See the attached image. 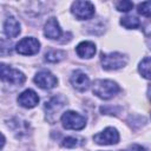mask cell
I'll return each mask as SVG.
<instances>
[{
	"label": "cell",
	"mask_w": 151,
	"mask_h": 151,
	"mask_svg": "<svg viewBox=\"0 0 151 151\" xmlns=\"http://www.w3.org/2000/svg\"><path fill=\"white\" fill-rule=\"evenodd\" d=\"M120 91L119 85L109 79H97L92 85V92L100 99L107 100L113 98Z\"/></svg>",
	"instance_id": "1"
},
{
	"label": "cell",
	"mask_w": 151,
	"mask_h": 151,
	"mask_svg": "<svg viewBox=\"0 0 151 151\" xmlns=\"http://www.w3.org/2000/svg\"><path fill=\"white\" fill-rule=\"evenodd\" d=\"M127 57L119 52H111V53H103L100 61L101 66L106 71L119 70L127 64Z\"/></svg>",
	"instance_id": "2"
},
{
	"label": "cell",
	"mask_w": 151,
	"mask_h": 151,
	"mask_svg": "<svg viewBox=\"0 0 151 151\" xmlns=\"http://www.w3.org/2000/svg\"><path fill=\"white\" fill-rule=\"evenodd\" d=\"M61 124L67 130H81L86 125V118L76 111H66L61 116Z\"/></svg>",
	"instance_id": "3"
},
{
	"label": "cell",
	"mask_w": 151,
	"mask_h": 151,
	"mask_svg": "<svg viewBox=\"0 0 151 151\" xmlns=\"http://www.w3.org/2000/svg\"><path fill=\"white\" fill-rule=\"evenodd\" d=\"M71 12L78 20H87L94 15V6L90 1H74L71 6Z\"/></svg>",
	"instance_id": "4"
},
{
	"label": "cell",
	"mask_w": 151,
	"mask_h": 151,
	"mask_svg": "<svg viewBox=\"0 0 151 151\" xmlns=\"http://www.w3.org/2000/svg\"><path fill=\"white\" fill-rule=\"evenodd\" d=\"M0 74H1V79L4 81H7V83L14 84V85H21L26 80V76L21 71L12 68L5 64H1V66H0Z\"/></svg>",
	"instance_id": "5"
},
{
	"label": "cell",
	"mask_w": 151,
	"mask_h": 151,
	"mask_svg": "<svg viewBox=\"0 0 151 151\" xmlns=\"http://www.w3.org/2000/svg\"><path fill=\"white\" fill-rule=\"evenodd\" d=\"M40 50V42L33 37H26L15 45V51L22 55H33Z\"/></svg>",
	"instance_id": "6"
},
{
	"label": "cell",
	"mask_w": 151,
	"mask_h": 151,
	"mask_svg": "<svg viewBox=\"0 0 151 151\" xmlns=\"http://www.w3.org/2000/svg\"><path fill=\"white\" fill-rule=\"evenodd\" d=\"M119 132L114 127H106L93 136V140L99 145H113L119 142Z\"/></svg>",
	"instance_id": "7"
},
{
	"label": "cell",
	"mask_w": 151,
	"mask_h": 151,
	"mask_svg": "<svg viewBox=\"0 0 151 151\" xmlns=\"http://www.w3.org/2000/svg\"><path fill=\"white\" fill-rule=\"evenodd\" d=\"M34 83L42 90H51L53 87L57 86L58 84V79L57 77L51 73L47 70H42L39 71L35 76H34Z\"/></svg>",
	"instance_id": "8"
},
{
	"label": "cell",
	"mask_w": 151,
	"mask_h": 151,
	"mask_svg": "<svg viewBox=\"0 0 151 151\" xmlns=\"http://www.w3.org/2000/svg\"><path fill=\"white\" fill-rule=\"evenodd\" d=\"M66 104V99L61 96L58 97H53L51 98L48 101H46L45 104V111H46V118L53 123L55 119V116L58 114V112L64 107V105Z\"/></svg>",
	"instance_id": "9"
},
{
	"label": "cell",
	"mask_w": 151,
	"mask_h": 151,
	"mask_svg": "<svg viewBox=\"0 0 151 151\" xmlns=\"http://www.w3.org/2000/svg\"><path fill=\"white\" fill-rule=\"evenodd\" d=\"M70 81H71L72 86L80 92L86 91L90 86V79H88L87 74L80 70H76L72 72L71 77H70Z\"/></svg>",
	"instance_id": "10"
},
{
	"label": "cell",
	"mask_w": 151,
	"mask_h": 151,
	"mask_svg": "<svg viewBox=\"0 0 151 151\" xmlns=\"http://www.w3.org/2000/svg\"><path fill=\"white\" fill-rule=\"evenodd\" d=\"M18 103L20 104V106L25 107V109H33L34 106L38 105L39 103V97L38 94L28 88V90H25L24 92H21L18 97Z\"/></svg>",
	"instance_id": "11"
},
{
	"label": "cell",
	"mask_w": 151,
	"mask_h": 151,
	"mask_svg": "<svg viewBox=\"0 0 151 151\" xmlns=\"http://www.w3.org/2000/svg\"><path fill=\"white\" fill-rule=\"evenodd\" d=\"M44 34L46 38L52 39V40H57L60 38L61 35V28L60 25L58 22V20L55 18H50L44 26Z\"/></svg>",
	"instance_id": "12"
},
{
	"label": "cell",
	"mask_w": 151,
	"mask_h": 151,
	"mask_svg": "<svg viewBox=\"0 0 151 151\" xmlns=\"http://www.w3.org/2000/svg\"><path fill=\"white\" fill-rule=\"evenodd\" d=\"M4 32L8 38L18 37L19 33H20V24H19V21L12 15L7 17L5 22H4Z\"/></svg>",
	"instance_id": "13"
},
{
	"label": "cell",
	"mask_w": 151,
	"mask_h": 151,
	"mask_svg": "<svg viewBox=\"0 0 151 151\" xmlns=\"http://www.w3.org/2000/svg\"><path fill=\"white\" fill-rule=\"evenodd\" d=\"M96 45L92 41H81L80 44L77 45L76 52L80 58L84 59H90L96 54Z\"/></svg>",
	"instance_id": "14"
},
{
	"label": "cell",
	"mask_w": 151,
	"mask_h": 151,
	"mask_svg": "<svg viewBox=\"0 0 151 151\" xmlns=\"http://www.w3.org/2000/svg\"><path fill=\"white\" fill-rule=\"evenodd\" d=\"M138 71L142 74V77L151 80V57H146L139 63Z\"/></svg>",
	"instance_id": "15"
},
{
	"label": "cell",
	"mask_w": 151,
	"mask_h": 151,
	"mask_svg": "<svg viewBox=\"0 0 151 151\" xmlns=\"http://www.w3.org/2000/svg\"><path fill=\"white\" fill-rule=\"evenodd\" d=\"M120 25H123L125 28L127 29H134V28H138L140 26V21L137 17H133V15H127V17H124L122 18L120 20Z\"/></svg>",
	"instance_id": "16"
},
{
	"label": "cell",
	"mask_w": 151,
	"mask_h": 151,
	"mask_svg": "<svg viewBox=\"0 0 151 151\" xmlns=\"http://www.w3.org/2000/svg\"><path fill=\"white\" fill-rule=\"evenodd\" d=\"M66 53L64 51H60V50H52V51H48L46 54H45V59L50 63H58L60 60H63L65 58Z\"/></svg>",
	"instance_id": "17"
},
{
	"label": "cell",
	"mask_w": 151,
	"mask_h": 151,
	"mask_svg": "<svg viewBox=\"0 0 151 151\" xmlns=\"http://www.w3.org/2000/svg\"><path fill=\"white\" fill-rule=\"evenodd\" d=\"M117 11L119 12H129L133 8V2L129 1V0H120V1H117L114 4Z\"/></svg>",
	"instance_id": "18"
},
{
	"label": "cell",
	"mask_w": 151,
	"mask_h": 151,
	"mask_svg": "<svg viewBox=\"0 0 151 151\" xmlns=\"http://www.w3.org/2000/svg\"><path fill=\"white\" fill-rule=\"evenodd\" d=\"M138 13L150 18L151 17V1H144L138 4Z\"/></svg>",
	"instance_id": "19"
},
{
	"label": "cell",
	"mask_w": 151,
	"mask_h": 151,
	"mask_svg": "<svg viewBox=\"0 0 151 151\" xmlns=\"http://www.w3.org/2000/svg\"><path fill=\"white\" fill-rule=\"evenodd\" d=\"M61 145H63L64 147H68V149H71V147H76V146H78L79 143H78V139L74 138V137H66V138L63 140Z\"/></svg>",
	"instance_id": "20"
},
{
	"label": "cell",
	"mask_w": 151,
	"mask_h": 151,
	"mask_svg": "<svg viewBox=\"0 0 151 151\" xmlns=\"http://www.w3.org/2000/svg\"><path fill=\"white\" fill-rule=\"evenodd\" d=\"M129 151H147L144 146L138 145V144H132L129 146Z\"/></svg>",
	"instance_id": "21"
},
{
	"label": "cell",
	"mask_w": 151,
	"mask_h": 151,
	"mask_svg": "<svg viewBox=\"0 0 151 151\" xmlns=\"http://www.w3.org/2000/svg\"><path fill=\"white\" fill-rule=\"evenodd\" d=\"M149 97H150V98H151V86H150V87H149Z\"/></svg>",
	"instance_id": "22"
}]
</instances>
